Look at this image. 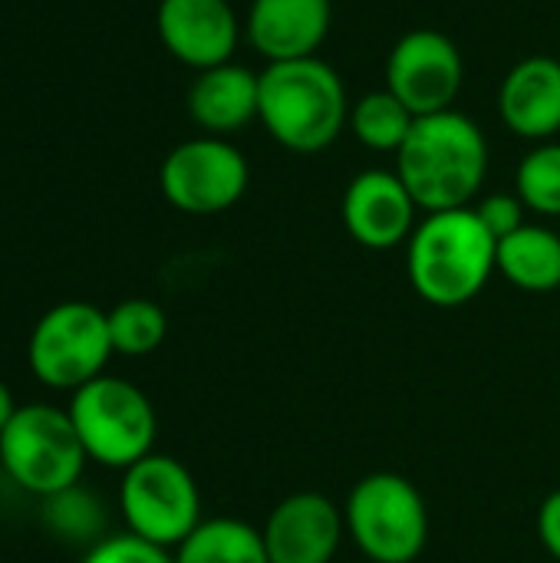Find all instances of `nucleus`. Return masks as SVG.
<instances>
[{
	"label": "nucleus",
	"mask_w": 560,
	"mask_h": 563,
	"mask_svg": "<svg viewBox=\"0 0 560 563\" xmlns=\"http://www.w3.org/2000/svg\"><path fill=\"white\" fill-rule=\"evenodd\" d=\"M396 175L426 214L472 208L488 175L485 132L455 109L419 115L396 152Z\"/></svg>",
	"instance_id": "obj_1"
},
{
	"label": "nucleus",
	"mask_w": 560,
	"mask_h": 563,
	"mask_svg": "<svg viewBox=\"0 0 560 563\" xmlns=\"http://www.w3.org/2000/svg\"><path fill=\"white\" fill-rule=\"evenodd\" d=\"M498 271V241L485 231L475 208L426 214L406 241V274L429 307L472 303Z\"/></svg>",
	"instance_id": "obj_2"
},
{
	"label": "nucleus",
	"mask_w": 560,
	"mask_h": 563,
	"mask_svg": "<svg viewBox=\"0 0 560 563\" xmlns=\"http://www.w3.org/2000/svg\"><path fill=\"white\" fill-rule=\"evenodd\" d=\"M277 145L294 155L330 148L350 125V99L340 73L320 56L267 63L261 73V115Z\"/></svg>",
	"instance_id": "obj_3"
},
{
	"label": "nucleus",
	"mask_w": 560,
	"mask_h": 563,
	"mask_svg": "<svg viewBox=\"0 0 560 563\" xmlns=\"http://www.w3.org/2000/svg\"><path fill=\"white\" fill-rule=\"evenodd\" d=\"M347 534L373 563H413L429 544V511L419 488L396 472L360 478L343 508Z\"/></svg>",
	"instance_id": "obj_4"
},
{
	"label": "nucleus",
	"mask_w": 560,
	"mask_h": 563,
	"mask_svg": "<svg viewBox=\"0 0 560 563\" xmlns=\"http://www.w3.org/2000/svg\"><path fill=\"white\" fill-rule=\"evenodd\" d=\"M0 462L7 475L36 498H53L79 485L89 462L69 409L30 402L13 412L0 432Z\"/></svg>",
	"instance_id": "obj_5"
},
{
	"label": "nucleus",
	"mask_w": 560,
	"mask_h": 563,
	"mask_svg": "<svg viewBox=\"0 0 560 563\" xmlns=\"http://www.w3.org/2000/svg\"><path fill=\"white\" fill-rule=\"evenodd\" d=\"M69 419L79 432L86 455L106 468H129L139 459L152 455L158 419L149 396L119 379V376H96L83 389L73 393Z\"/></svg>",
	"instance_id": "obj_6"
},
{
	"label": "nucleus",
	"mask_w": 560,
	"mask_h": 563,
	"mask_svg": "<svg viewBox=\"0 0 560 563\" xmlns=\"http://www.w3.org/2000/svg\"><path fill=\"white\" fill-rule=\"evenodd\" d=\"M112 336H109V313L86 303V300H66L50 307L26 343V363L30 373L50 386L76 393L96 376H102L109 356H112Z\"/></svg>",
	"instance_id": "obj_7"
},
{
	"label": "nucleus",
	"mask_w": 560,
	"mask_h": 563,
	"mask_svg": "<svg viewBox=\"0 0 560 563\" xmlns=\"http://www.w3.org/2000/svg\"><path fill=\"white\" fill-rule=\"evenodd\" d=\"M119 508L129 525V534L165 551L178 548L205 521L195 475L178 459L158 452L125 468Z\"/></svg>",
	"instance_id": "obj_8"
},
{
	"label": "nucleus",
	"mask_w": 560,
	"mask_h": 563,
	"mask_svg": "<svg viewBox=\"0 0 560 563\" xmlns=\"http://www.w3.org/2000/svg\"><path fill=\"white\" fill-rule=\"evenodd\" d=\"M248 181V158L241 155L238 145L218 135H198L175 145L158 168L165 201L198 218L234 208L244 198Z\"/></svg>",
	"instance_id": "obj_9"
},
{
	"label": "nucleus",
	"mask_w": 560,
	"mask_h": 563,
	"mask_svg": "<svg viewBox=\"0 0 560 563\" xmlns=\"http://www.w3.org/2000/svg\"><path fill=\"white\" fill-rule=\"evenodd\" d=\"M465 82V59L442 30H409L386 56V89L413 109L436 115L452 109Z\"/></svg>",
	"instance_id": "obj_10"
},
{
	"label": "nucleus",
	"mask_w": 560,
	"mask_h": 563,
	"mask_svg": "<svg viewBox=\"0 0 560 563\" xmlns=\"http://www.w3.org/2000/svg\"><path fill=\"white\" fill-rule=\"evenodd\" d=\"M347 234L370 251H393L416 231L419 205L396 172L366 168L343 191Z\"/></svg>",
	"instance_id": "obj_11"
},
{
	"label": "nucleus",
	"mask_w": 560,
	"mask_h": 563,
	"mask_svg": "<svg viewBox=\"0 0 560 563\" xmlns=\"http://www.w3.org/2000/svg\"><path fill=\"white\" fill-rule=\"evenodd\" d=\"M155 26L162 46L198 73L231 63L241 40L231 0H162Z\"/></svg>",
	"instance_id": "obj_12"
},
{
	"label": "nucleus",
	"mask_w": 560,
	"mask_h": 563,
	"mask_svg": "<svg viewBox=\"0 0 560 563\" xmlns=\"http://www.w3.org/2000/svg\"><path fill=\"white\" fill-rule=\"evenodd\" d=\"M261 534L271 563H333L347 521L327 495L297 492L267 515Z\"/></svg>",
	"instance_id": "obj_13"
},
{
	"label": "nucleus",
	"mask_w": 560,
	"mask_h": 563,
	"mask_svg": "<svg viewBox=\"0 0 560 563\" xmlns=\"http://www.w3.org/2000/svg\"><path fill=\"white\" fill-rule=\"evenodd\" d=\"M330 23V0H251L244 33L267 63H287L317 56Z\"/></svg>",
	"instance_id": "obj_14"
},
{
	"label": "nucleus",
	"mask_w": 560,
	"mask_h": 563,
	"mask_svg": "<svg viewBox=\"0 0 560 563\" xmlns=\"http://www.w3.org/2000/svg\"><path fill=\"white\" fill-rule=\"evenodd\" d=\"M498 115L518 139H554L560 132V59L528 56L515 63L498 89Z\"/></svg>",
	"instance_id": "obj_15"
},
{
	"label": "nucleus",
	"mask_w": 560,
	"mask_h": 563,
	"mask_svg": "<svg viewBox=\"0 0 560 563\" xmlns=\"http://www.w3.org/2000/svg\"><path fill=\"white\" fill-rule=\"evenodd\" d=\"M188 112L205 135L228 139L261 115V73L238 63L201 69L188 89Z\"/></svg>",
	"instance_id": "obj_16"
},
{
	"label": "nucleus",
	"mask_w": 560,
	"mask_h": 563,
	"mask_svg": "<svg viewBox=\"0 0 560 563\" xmlns=\"http://www.w3.org/2000/svg\"><path fill=\"white\" fill-rule=\"evenodd\" d=\"M498 274L528 294L560 287V234L545 224H525L498 241Z\"/></svg>",
	"instance_id": "obj_17"
},
{
	"label": "nucleus",
	"mask_w": 560,
	"mask_h": 563,
	"mask_svg": "<svg viewBox=\"0 0 560 563\" xmlns=\"http://www.w3.org/2000/svg\"><path fill=\"white\" fill-rule=\"evenodd\" d=\"M175 563H271L264 534L241 518H208L178 548Z\"/></svg>",
	"instance_id": "obj_18"
},
{
	"label": "nucleus",
	"mask_w": 560,
	"mask_h": 563,
	"mask_svg": "<svg viewBox=\"0 0 560 563\" xmlns=\"http://www.w3.org/2000/svg\"><path fill=\"white\" fill-rule=\"evenodd\" d=\"M419 115H413L409 106H403L389 89L366 92L350 106V132L360 145L373 152H399L409 139Z\"/></svg>",
	"instance_id": "obj_19"
},
{
	"label": "nucleus",
	"mask_w": 560,
	"mask_h": 563,
	"mask_svg": "<svg viewBox=\"0 0 560 563\" xmlns=\"http://www.w3.org/2000/svg\"><path fill=\"white\" fill-rule=\"evenodd\" d=\"M168 333V317L155 300H122L109 310V336L112 350L122 356H149L162 346Z\"/></svg>",
	"instance_id": "obj_20"
},
{
	"label": "nucleus",
	"mask_w": 560,
	"mask_h": 563,
	"mask_svg": "<svg viewBox=\"0 0 560 563\" xmlns=\"http://www.w3.org/2000/svg\"><path fill=\"white\" fill-rule=\"evenodd\" d=\"M515 195L528 211L560 218V142L531 148L515 172Z\"/></svg>",
	"instance_id": "obj_21"
},
{
	"label": "nucleus",
	"mask_w": 560,
	"mask_h": 563,
	"mask_svg": "<svg viewBox=\"0 0 560 563\" xmlns=\"http://www.w3.org/2000/svg\"><path fill=\"white\" fill-rule=\"evenodd\" d=\"M50 501V525L56 528V534L63 538H76V541H92L102 531V508L99 501H92L86 492L79 488H66Z\"/></svg>",
	"instance_id": "obj_22"
},
{
	"label": "nucleus",
	"mask_w": 560,
	"mask_h": 563,
	"mask_svg": "<svg viewBox=\"0 0 560 563\" xmlns=\"http://www.w3.org/2000/svg\"><path fill=\"white\" fill-rule=\"evenodd\" d=\"M79 563H175V554L125 531V534L99 538Z\"/></svg>",
	"instance_id": "obj_23"
},
{
	"label": "nucleus",
	"mask_w": 560,
	"mask_h": 563,
	"mask_svg": "<svg viewBox=\"0 0 560 563\" xmlns=\"http://www.w3.org/2000/svg\"><path fill=\"white\" fill-rule=\"evenodd\" d=\"M479 221L485 224V231L495 238V241H505L508 234H515L518 228H525V201L518 195H488L482 198L479 205H472Z\"/></svg>",
	"instance_id": "obj_24"
},
{
	"label": "nucleus",
	"mask_w": 560,
	"mask_h": 563,
	"mask_svg": "<svg viewBox=\"0 0 560 563\" xmlns=\"http://www.w3.org/2000/svg\"><path fill=\"white\" fill-rule=\"evenodd\" d=\"M538 538L545 551L560 563V488L551 492L538 508Z\"/></svg>",
	"instance_id": "obj_25"
},
{
	"label": "nucleus",
	"mask_w": 560,
	"mask_h": 563,
	"mask_svg": "<svg viewBox=\"0 0 560 563\" xmlns=\"http://www.w3.org/2000/svg\"><path fill=\"white\" fill-rule=\"evenodd\" d=\"M20 406L13 402V396H10V389H7V383L0 379V432L7 429V422L13 419V412H17Z\"/></svg>",
	"instance_id": "obj_26"
}]
</instances>
